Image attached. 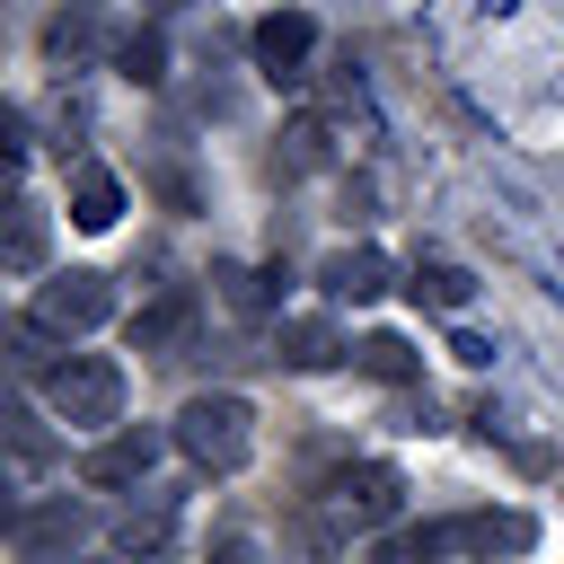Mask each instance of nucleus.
<instances>
[{
	"label": "nucleus",
	"instance_id": "f257e3e1",
	"mask_svg": "<svg viewBox=\"0 0 564 564\" xmlns=\"http://www.w3.org/2000/svg\"><path fill=\"white\" fill-rule=\"evenodd\" d=\"M167 441H176L203 476H238V467L256 458V405H247L238 388H194V397L176 405Z\"/></svg>",
	"mask_w": 564,
	"mask_h": 564
},
{
	"label": "nucleus",
	"instance_id": "f03ea898",
	"mask_svg": "<svg viewBox=\"0 0 564 564\" xmlns=\"http://www.w3.org/2000/svg\"><path fill=\"white\" fill-rule=\"evenodd\" d=\"M35 388H44L53 423H70V432H115L123 423V397H132L123 361H106V352H62V361H44Z\"/></svg>",
	"mask_w": 564,
	"mask_h": 564
},
{
	"label": "nucleus",
	"instance_id": "7ed1b4c3",
	"mask_svg": "<svg viewBox=\"0 0 564 564\" xmlns=\"http://www.w3.org/2000/svg\"><path fill=\"white\" fill-rule=\"evenodd\" d=\"M106 317H115V282H106L97 264L53 273V282H35V300H26V326H35V335H97Z\"/></svg>",
	"mask_w": 564,
	"mask_h": 564
},
{
	"label": "nucleus",
	"instance_id": "20e7f679",
	"mask_svg": "<svg viewBox=\"0 0 564 564\" xmlns=\"http://www.w3.org/2000/svg\"><path fill=\"white\" fill-rule=\"evenodd\" d=\"M247 53H256V70H264L273 88H300L308 62H317V18H308V9H273V18H256Z\"/></svg>",
	"mask_w": 564,
	"mask_h": 564
},
{
	"label": "nucleus",
	"instance_id": "39448f33",
	"mask_svg": "<svg viewBox=\"0 0 564 564\" xmlns=\"http://www.w3.org/2000/svg\"><path fill=\"white\" fill-rule=\"evenodd\" d=\"M150 467H159V432H150V423H115V432H97V449L79 458V485L115 494V485H150Z\"/></svg>",
	"mask_w": 564,
	"mask_h": 564
},
{
	"label": "nucleus",
	"instance_id": "423d86ee",
	"mask_svg": "<svg viewBox=\"0 0 564 564\" xmlns=\"http://www.w3.org/2000/svg\"><path fill=\"white\" fill-rule=\"evenodd\" d=\"M326 494H335V511H344V520H361V529H388V520L405 511V476H397L388 458H352Z\"/></svg>",
	"mask_w": 564,
	"mask_h": 564
},
{
	"label": "nucleus",
	"instance_id": "0eeeda50",
	"mask_svg": "<svg viewBox=\"0 0 564 564\" xmlns=\"http://www.w3.org/2000/svg\"><path fill=\"white\" fill-rule=\"evenodd\" d=\"M449 546H458V555H476V564H511V555H529V546H538V520H529V511H494V502H485V511H458V520H449Z\"/></svg>",
	"mask_w": 564,
	"mask_h": 564
},
{
	"label": "nucleus",
	"instance_id": "6e6552de",
	"mask_svg": "<svg viewBox=\"0 0 564 564\" xmlns=\"http://www.w3.org/2000/svg\"><path fill=\"white\" fill-rule=\"evenodd\" d=\"M79 529H88V511H79L70 494H53V502H26L9 538H18V555H26V564H70Z\"/></svg>",
	"mask_w": 564,
	"mask_h": 564
},
{
	"label": "nucleus",
	"instance_id": "1a4fd4ad",
	"mask_svg": "<svg viewBox=\"0 0 564 564\" xmlns=\"http://www.w3.org/2000/svg\"><path fill=\"white\" fill-rule=\"evenodd\" d=\"M317 291H326V300H352V308H370V300L388 291V256H379L370 238H361V247H335V256L317 264Z\"/></svg>",
	"mask_w": 564,
	"mask_h": 564
},
{
	"label": "nucleus",
	"instance_id": "9d476101",
	"mask_svg": "<svg viewBox=\"0 0 564 564\" xmlns=\"http://www.w3.org/2000/svg\"><path fill=\"white\" fill-rule=\"evenodd\" d=\"M115 220H123V176H115V167H97V159H79V167H70V229L106 238Z\"/></svg>",
	"mask_w": 564,
	"mask_h": 564
},
{
	"label": "nucleus",
	"instance_id": "9b49d317",
	"mask_svg": "<svg viewBox=\"0 0 564 564\" xmlns=\"http://www.w3.org/2000/svg\"><path fill=\"white\" fill-rule=\"evenodd\" d=\"M106 44V18H97V0H70V9H53L44 18V53L62 62V70H88V53Z\"/></svg>",
	"mask_w": 564,
	"mask_h": 564
},
{
	"label": "nucleus",
	"instance_id": "f8f14e48",
	"mask_svg": "<svg viewBox=\"0 0 564 564\" xmlns=\"http://www.w3.org/2000/svg\"><path fill=\"white\" fill-rule=\"evenodd\" d=\"M115 546L123 555H176V494H150V502H132L123 520H115Z\"/></svg>",
	"mask_w": 564,
	"mask_h": 564
},
{
	"label": "nucleus",
	"instance_id": "ddd939ff",
	"mask_svg": "<svg viewBox=\"0 0 564 564\" xmlns=\"http://www.w3.org/2000/svg\"><path fill=\"white\" fill-rule=\"evenodd\" d=\"M352 344L326 326V317H282V335H273V361L282 370H326V361H344Z\"/></svg>",
	"mask_w": 564,
	"mask_h": 564
},
{
	"label": "nucleus",
	"instance_id": "4468645a",
	"mask_svg": "<svg viewBox=\"0 0 564 564\" xmlns=\"http://www.w3.org/2000/svg\"><path fill=\"white\" fill-rule=\"evenodd\" d=\"M352 370H361V379H379V388H414V379H423V352H414L405 335H388V326H379V335H361V344H352Z\"/></svg>",
	"mask_w": 564,
	"mask_h": 564
},
{
	"label": "nucleus",
	"instance_id": "2eb2a0df",
	"mask_svg": "<svg viewBox=\"0 0 564 564\" xmlns=\"http://www.w3.org/2000/svg\"><path fill=\"white\" fill-rule=\"evenodd\" d=\"M185 326H194V291H159L132 317V352H167V344H185Z\"/></svg>",
	"mask_w": 564,
	"mask_h": 564
},
{
	"label": "nucleus",
	"instance_id": "dca6fc26",
	"mask_svg": "<svg viewBox=\"0 0 564 564\" xmlns=\"http://www.w3.org/2000/svg\"><path fill=\"white\" fill-rule=\"evenodd\" d=\"M44 238H53L44 203H35V194H18V203H9V273H18V282H26V273H44Z\"/></svg>",
	"mask_w": 564,
	"mask_h": 564
},
{
	"label": "nucleus",
	"instance_id": "f3484780",
	"mask_svg": "<svg viewBox=\"0 0 564 564\" xmlns=\"http://www.w3.org/2000/svg\"><path fill=\"white\" fill-rule=\"evenodd\" d=\"M115 70H123L132 88H159V79H167V35H159V26L115 35Z\"/></svg>",
	"mask_w": 564,
	"mask_h": 564
},
{
	"label": "nucleus",
	"instance_id": "a211bd4d",
	"mask_svg": "<svg viewBox=\"0 0 564 564\" xmlns=\"http://www.w3.org/2000/svg\"><path fill=\"white\" fill-rule=\"evenodd\" d=\"M449 555V520H423V529H388L370 546V564H441Z\"/></svg>",
	"mask_w": 564,
	"mask_h": 564
},
{
	"label": "nucleus",
	"instance_id": "6ab92c4d",
	"mask_svg": "<svg viewBox=\"0 0 564 564\" xmlns=\"http://www.w3.org/2000/svg\"><path fill=\"white\" fill-rule=\"evenodd\" d=\"M405 291H414V300H432V308H467V300H476V273L432 256V264H414V282H405Z\"/></svg>",
	"mask_w": 564,
	"mask_h": 564
},
{
	"label": "nucleus",
	"instance_id": "aec40b11",
	"mask_svg": "<svg viewBox=\"0 0 564 564\" xmlns=\"http://www.w3.org/2000/svg\"><path fill=\"white\" fill-rule=\"evenodd\" d=\"M9 449H18V485H26V476H35L44 458H53V441L35 432V414H9Z\"/></svg>",
	"mask_w": 564,
	"mask_h": 564
},
{
	"label": "nucleus",
	"instance_id": "412c9836",
	"mask_svg": "<svg viewBox=\"0 0 564 564\" xmlns=\"http://www.w3.org/2000/svg\"><path fill=\"white\" fill-rule=\"evenodd\" d=\"M282 141H291V150H282L291 167H326V123H317V115H300V123H291Z\"/></svg>",
	"mask_w": 564,
	"mask_h": 564
},
{
	"label": "nucleus",
	"instance_id": "4be33fe9",
	"mask_svg": "<svg viewBox=\"0 0 564 564\" xmlns=\"http://www.w3.org/2000/svg\"><path fill=\"white\" fill-rule=\"evenodd\" d=\"M449 361H467V370H485V361H494V344H485L476 326H458V335H449Z\"/></svg>",
	"mask_w": 564,
	"mask_h": 564
},
{
	"label": "nucleus",
	"instance_id": "5701e85b",
	"mask_svg": "<svg viewBox=\"0 0 564 564\" xmlns=\"http://www.w3.org/2000/svg\"><path fill=\"white\" fill-rule=\"evenodd\" d=\"M212 555H220V564H247V538H220Z\"/></svg>",
	"mask_w": 564,
	"mask_h": 564
},
{
	"label": "nucleus",
	"instance_id": "b1692460",
	"mask_svg": "<svg viewBox=\"0 0 564 564\" xmlns=\"http://www.w3.org/2000/svg\"><path fill=\"white\" fill-rule=\"evenodd\" d=\"M150 9H194V0H150Z\"/></svg>",
	"mask_w": 564,
	"mask_h": 564
},
{
	"label": "nucleus",
	"instance_id": "393cba45",
	"mask_svg": "<svg viewBox=\"0 0 564 564\" xmlns=\"http://www.w3.org/2000/svg\"><path fill=\"white\" fill-rule=\"evenodd\" d=\"M70 564H97V555H70Z\"/></svg>",
	"mask_w": 564,
	"mask_h": 564
}]
</instances>
